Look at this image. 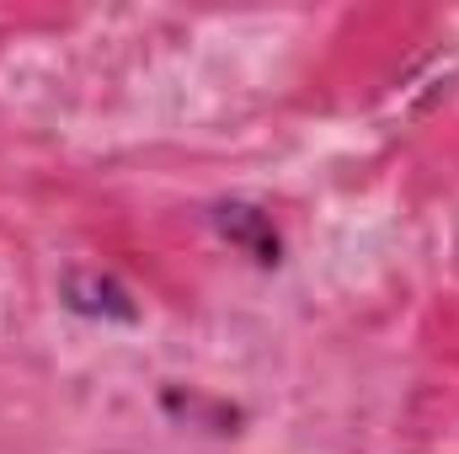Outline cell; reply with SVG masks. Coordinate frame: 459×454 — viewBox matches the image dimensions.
Listing matches in <instances>:
<instances>
[{"label":"cell","instance_id":"6da1fadb","mask_svg":"<svg viewBox=\"0 0 459 454\" xmlns=\"http://www.w3.org/2000/svg\"><path fill=\"white\" fill-rule=\"evenodd\" d=\"M225 235H235L240 246H251V257L256 262H278V235H273V225L256 214V209H225Z\"/></svg>","mask_w":459,"mask_h":454}]
</instances>
